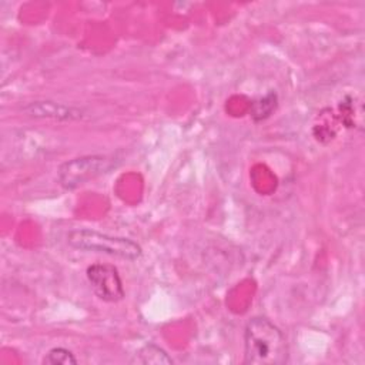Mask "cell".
<instances>
[{
  "instance_id": "obj_2",
  "label": "cell",
  "mask_w": 365,
  "mask_h": 365,
  "mask_svg": "<svg viewBox=\"0 0 365 365\" xmlns=\"http://www.w3.org/2000/svg\"><path fill=\"white\" fill-rule=\"evenodd\" d=\"M67 242L70 247L80 251L101 252L130 261L140 258L143 254L141 247L130 238L113 237L87 228L70 231L67 235Z\"/></svg>"
},
{
  "instance_id": "obj_3",
  "label": "cell",
  "mask_w": 365,
  "mask_h": 365,
  "mask_svg": "<svg viewBox=\"0 0 365 365\" xmlns=\"http://www.w3.org/2000/svg\"><path fill=\"white\" fill-rule=\"evenodd\" d=\"M115 167L114 157L83 155L63 163L58 168V181L66 190H73L88 180L97 178Z\"/></svg>"
},
{
  "instance_id": "obj_8",
  "label": "cell",
  "mask_w": 365,
  "mask_h": 365,
  "mask_svg": "<svg viewBox=\"0 0 365 365\" xmlns=\"http://www.w3.org/2000/svg\"><path fill=\"white\" fill-rule=\"evenodd\" d=\"M43 362L47 365H76L77 359L71 351L58 346L50 349L44 356Z\"/></svg>"
},
{
  "instance_id": "obj_7",
  "label": "cell",
  "mask_w": 365,
  "mask_h": 365,
  "mask_svg": "<svg viewBox=\"0 0 365 365\" xmlns=\"http://www.w3.org/2000/svg\"><path fill=\"white\" fill-rule=\"evenodd\" d=\"M140 362L143 364H173V359L167 355V352L164 349H161L157 345H145L140 354Z\"/></svg>"
},
{
  "instance_id": "obj_4",
  "label": "cell",
  "mask_w": 365,
  "mask_h": 365,
  "mask_svg": "<svg viewBox=\"0 0 365 365\" xmlns=\"http://www.w3.org/2000/svg\"><path fill=\"white\" fill-rule=\"evenodd\" d=\"M90 288L106 302H118L124 298V287L118 269L111 264H93L86 271Z\"/></svg>"
},
{
  "instance_id": "obj_5",
  "label": "cell",
  "mask_w": 365,
  "mask_h": 365,
  "mask_svg": "<svg viewBox=\"0 0 365 365\" xmlns=\"http://www.w3.org/2000/svg\"><path fill=\"white\" fill-rule=\"evenodd\" d=\"M29 115L36 118H51L58 121H73L81 120L84 117L83 110L70 107L61 103L43 100V101H33L23 108Z\"/></svg>"
},
{
  "instance_id": "obj_6",
  "label": "cell",
  "mask_w": 365,
  "mask_h": 365,
  "mask_svg": "<svg viewBox=\"0 0 365 365\" xmlns=\"http://www.w3.org/2000/svg\"><path fill=\"white\" fill-rule=\"evenodd\" d=\"M275 107H277V96H275V93H269L264 98H261L259 101H255L252 104L251 117L254 118V121L265 120L267 117L271 115V113L275 110Z\"/></svg>"
},
{
  "instance_id": "obj_1",
  "label": "cell",
  "mask_w": 365,
  "mask_h": 365,
  "mask_svg": "<svg viewBox=\"0 0 365 365\" xmlns=\"http://www.w3.org/2000/svg\"><path fill=\"white\" fill-rule=\"evenodd\" d=\"M288 345L282 331L265 317L251 318L244 329V364L284 365Z\"/></svg>"
}]
</instances>
